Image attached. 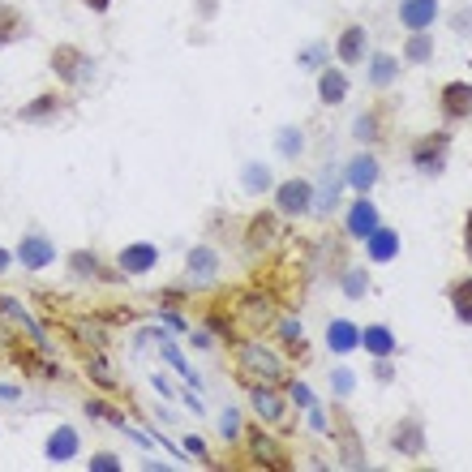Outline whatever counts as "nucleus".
<instances>
[{
	"mask_svg": "<svg viewBox=\"0 0 472 472\" xmlns=\"http://www.w3.org/2000/svg\"><path fill=\"white\" fill-rule=\"evenodd\" d=\"M232 365L240 382H284L288 378V361L279 348L262 344V339H236L232 344Z\"/></svg>",
	"mask_w": 472,
	"mask_h": 472,
	"instance_id": "nucleus-1",
	"label": "nucleus"
},
{
	"mask_svg": "<svg viewBox=\"0 0 472 472\" xmlns=\"http://www.w3.org/2000/svg\"><path fill=\"white\" fill-rule=\"evenodd\" d=\"M48 69H52V78L65 82L69 91L74 86H86V82H95V57L86 52V48H78V43H57L52 48V57H48Z\"/></svg>",
	"mask_w": 472,
	"mask_h": 472,
	"instance_id": "nucleus-2",
	"label": "nucleus"
},
{
	"mask_svg": "<svg viewBox=\"0 0 472 472\" xmlns=\"http://www.w3.org/2000/svg\"><path fill=\"white\" fill-rule=\"evenodd\" d=\"M245 455L254 459V468H275V472L293 468V455L279 442V430L271 433L267 425H245Z\"/></svg>",
	"mask_w": 472,
	"mask_h": 472,
	"instance_id": "nucleus-3",
	"label": "nucleus"
},
{
	"mask_svg": "<svg viewBox=\"0 0 472 472\" xmlns=\"http://www.w3.org/2000/svg\"><path fill=\"white\" fill-rule=\"evenodd\" d=\"M408 163H413L421 177H442L447 163H451V134H447V129L421 134V138L413 142V151H408Z\"/></svg>",
	"mask_w": 472,
	"mask_h": 472,
	"instance_id": "nucleus-4",
	"label": "nucleus"
},
{
	"mask_svg": "<svg viewBox=\"0 0 472 472\" xmlns=\"http://www.w3.org/2000/svg\"><path fill=\"white\" fill-rule=\"evenodd\" d=\"M249 408L267 430H288V395L279 382H249Z\"/></svg>",
	"mask_w": 472,
	"mask_h": 472,
	"instance_id": "nucleus-5",
	"label": "nucleus"
},
{
	"mask_svg": "<svg viewBox=\"0 0 472 472\" xmlns=\"http://www.w3.org/2000/svg\"><path fill=\"white\" fill-rule=\"evenodd\" d=\"M271 194H275L271 202H275L279 219H305L310 211H314V180H305V177L279 180Z\"/></svg>",
	"mask_w": 472,
	"mask_h": 472,
	"instance_id": "nucleus-6",
	"label": "nucleus"
},
{
	"mask_svg": "<svg viewBox=\"0 0 472 472\" xmlns=\"http://www.w3.org/2000/svg\"><path fill=\"white\" fill-rule=\"evenodd\" d=\"M232 314H236V327H245V331H271L279 318V305L271 293H240Z\"/></svg>",
	"mask_w": 472,
	"mask_h": 472,
	"instance_id": "nucleus-7",
	"label": "nucleus"
},
{
	"mask_svg": "<svg viewBox=\"0 0 472 472\" xmlns=\"http://www.w3.org/2000/svg\"><path fill=\"white\" fill-rule=\"evenodd\" d=\"M13 262L26 267V271H48L57 262V240L48 232H39V228H26L22 240L13 245Z\"/></svg>",
	"mask_w": 472,
	"mask_h": 472,
	"instance_id": "nucleus-8",
	"label": "nucleus"
},
{
	"mask_svg": "<svg viewBox=\"0 0 472 472\" xmlns=\"http://www.w3.org/2000/svg\"><path fill=\"white\" fill-rule=\"evenodd\" d=\"M331 57H335V65H344V69L353 74L356 65H365V57H370V31H365L361 22H348V26L335 35Z\"/></svg>",
	"mask_w": 472,
	"mask_h": 472,
	"instance_id": "nucleus-9",
	"label": "nucleus"
},
{
	"mask_svg": "<svg viewBox=\"0 0 472 472\" xmlns=\"http://www.w3.org/2000/svg\"><path fill=\"white\" fill-rule=\"evenodd\" d=\"M82 455V433L74 425H52L48 438H43V459L52 464V468H65V464H74Z\"/></svg>",
	"mask_w": 472,
	"mask_h": 472,
	"instance_id": "nucleus-10",
	"label": "nucleus"
},
{
	"mask_svg": "<svg viewBox=\"0 0 472 472\" xmlns=\"http://www.w3.org/2000/svg\"><path fill=\"white\" fill-rule=\"evenodd\" d=\"M391 451L404 455V459H421V455L430 451V438H425V421H421V416H404V421H395Z\"/></svg>",
	"mask_w": 472,
	"mask_h": 472,
	"instance_id": "nucleus-11",
	"label": "nucleus"
},
{
	"mask_svg": "<svg viewBox=\"0 0 472 472\" xmlns=\"http://www.w3.org/2000/svg\"><path fill=\"white\" fill-rule=\"evenodd\" d=\"M339 172H344V185H348L353 194H370L378 180H382V163H378L374 151H356Z\"/></svg>",
	"mask_w": 472,
	"mask_h": 472,
	"instance_id": "nucleus-12",
	"label": "nucleus"
},
{
	"mask_svg": "<svg viewBox=\"0 0 472 472\" xmlns=\"http://www.w3.org/2000/svg\"><path fill=\"white\" fill-rule=\"evenodd\" d=\"M378 223H382V211L374 206V197L356 194V202H348V211H344V236L348 240H365Z\"/></svg>",
	"mask_w": 472,
	"mask_h": 472,
	"instance_id": "nucleus-13",
	"label": "nucleus"
},
{
	"mask_svg": "<svg viewBox=\"0 0 472 472\" xmlns=\"http://www.w3.org/2000/svg\"><path fill=\"white\" fill-rule=\"evenodd\" d=\"M35 39V22L26 18V9L13 0H0V52L4 48H18V43Z\"/></svg>",
	"mask_w": 472,
	"mask_h": 472,
	"instance_id": "nucleus-14",
	"label": "nucleus"
},
{
	"mask_svg": "<svg viewBox=\"0 0 472 472\" xmlns=\"http://www.w3.org/2000/svg\"><path fill=\"white\" fill-rule=\"evenodd\" d=\"M65 112H69V99L60 95V91H39L35 99H26L18 108V120L22 125H52Z\"/></svg>",
	"mask_w": 472,
	"mask_h": 472,
	"instance_id": "nucleus-15",
	"label": "nucleus"
},
{
	"mask_svg": "<svg viewBox=\"0 0 472 472\" xmlns=\"http://www.w3.org/2000/svg\"><path fill=\"white\" fill-rule=\"evenodd\" d=\"M65 331H69L74 344H82V353H95V348H108L112 327L99 314H78V318H65Z\"/></svg>",
	"mask_w": 472,
	"mask_h": 472,
	"instance_id": "nucleus-16",
	"label": "nucleus"
},
{
	"mask_svg": "<svg viewBox=\"0 0 472 472\" xmlns=\"http://www.w3.org/2000/svg\"><path fill=\"white\" fill-rule=\"evenodd\" d=\"M117 267L125 271L129 279H142V275H151L159 267V245L155 240H129L125 249L117 254Z\"/></svg>",
	"mask_w": 472,
	"mask_h": 472,
	"instance_id": "nucleus-17",
	"label": "nucleus"
},
{
	"mask_svg": "<svg viewBox=\"0 0 472 472\" xmlns=\"http://www.w3.org/2000/svg\"><path fill=\"white\" fill-rule=\"evenodd\" d=\"M438 112L447 120H472V82H464V78L442 82V91H438Z\"/></svg>",
	"mask_w": 472,
	"mask_h": 472,
	"instance_id": "nucleus-18",
	"label": "nucleus"
},
{
	"mask_svg": "<svg viewBox=\"0 0 472 472\" xmlns=\"http://www.w3.org/2000/svg\"><path fill=\"white\" fill-rule=\"evenodd\" d=\"M318 103H322V108L348 103V69H344V65H322V69H318Z\"/></svg>",
	"mask_w": 472,
	"mask_h": 472,
	"instance_id": "nucleus-19",
	"label": "nucleus"
},
{
	"mask_svg": "<svg viewBox=\"0 0 472 472\" xmlns=\"http://www.w3.org/2000/svg\"><path fill=\"white\" fill-rule=\"evenodd\" d=\"M365 245V258H370V267H387L399 258V232H395L391 223H378L374 232L361 240Z\"/></svg>",
	"mask_w": 472,
	"mask_h": 472,
	"instance_id": "nucleus-20",
	"label": "nucleus"
},
{
	"mask_svg": "<svg viewBox=\"0 0 472 472\" xmlns=\"http://www.w3.org/2000/svg\"><path fill=\"white\" fill-rule=\"evenodd\" d=\"M442 13V4L438 0H399V9H395V18L404 31H430L433 22Z\"/></svg>",
	"mask_w": 472,
	"mask_h": 472,
	"instance_id": "nucleus-21",
	"label": "nucleus"
},
{
	"mask_svg": "<svg viewBox=\"0 0 472 472\" xmlns=\"http://www.w3.org/2000/svg\"><path fill=\"white\" fill-rule=\"evenodd\" d=\"M219 275V254L211 245H194L189 254H185V279L189 284H211Z\"/></svg>",
	"mask_w": 472,
	"mask_h": 472,
	"instance_id": "nucleus-22",
	"label": "nucleus"
},
{
	"mask_svg": "<svg viewBox=\"0 0 472 472\" xmlns=\"http://www.w3.org/2000/svg\"><path fill=\"white\" fill-rule=\"evenodd\" d=\"M327 348H331V356H353L361 348V327L348 318H331L327 322Z\"/></svg>",
	"mask_w": 472,
	"mask_h": 472,
	"instance_id": "nucleus-23",
	"label": "nucleus"
},
{
	"mask_svg": "<svg viewBox=\"0 0 472 472\" xmlns=\"http://www.w3.org/2000/svg\"><path fill=\"white\" fill-rule=\"evenodd\" d=\"M245 245H249V249H271V245H279V211H262V215L249 219Z\"/></svg>",
	"mask_w": 472,
	"mask_h": 472,
	"instance_id": "nucleus-24",
	"label": "nucleus"
},
{
	"mask_svg": "<svg viewBox=\"0 0 472 472\" xmlns=\"http://www.w3.org/2000/svg\"><path fill=\"white\" fill-rule=\"evenodd\" d=\"M335 442H339V468H370V459H365V447H361V433L353 430V421H348V430H331Z\"/></svg>",
	"mask_w": 472,
	"mask_h": 472,
	"instance_id": "nucleus-25",
	"label": "nucleus"
},
{
	"mask_svg": "<svg viewBox=\"0 0 472 472\" xmlns=\"http://www.w3.org/2000/svg\"><path fill=\"white\" fill-rule=\"evenodd\" d=\"M65 267H69L74 284H99L103 279V258L95 249H74V254L65 258Z\"/></svg>",
	"mask_w": 472,
	"mask_h": 472,
	"instance_id": "nucleus-26",
	"label": "nucleus"
},
{
	"mask_svg": "<svg viewBox=\"0 0 472 472\" xmlns=\"http://www.w3.org/2000/svg\"><path fill=\"white\" fill-rule=\"evenodd\" d=\"M399 65H404V60L391 57V52H370V57H365L370 86H374V91H387V86H395V82H399Z\"/></svg>",
	"mask_w": 472,
	"mask_h": 472,
	"instance_id": "nucleus-27",
	"label": "nucleus"
},
{
	"mask_svg": "<svg viewBox=\"0 0 472 472\" xmlns=\"http://www.w3.org/2000/svg\"><path fill=\"white\" fill-rule=\"evenodd\" d=\"M0 314H4V318H13V322H18L22 331H26L31 339H35V344H39L43 353H52V344H48V331H43V322H35V318L26 314V310H22V305L13 301V296H0Z\"/></svg>",
	"mask_w": 472,
	"mask_h": 472,
	"instance_id": "nucleus-28",
	"label": "nucleus"
},
{
	"mask_svg": "<svg viewBox=\"0 0 472 472\" xmlns=\"http://www.w3.org/2000/svg\"><path fill=\"white\" fill-rule=\"evenodd\" d=\"M361 348L370 356H395L399 339H395V331L387 322H370V327H361Z\"/></svg>",
	"mask_w": 472,
	"mask_h": 472,
	"instance_id": "nucleus-29",
	"label": "nucleus"
},
{
	"mask_svg": "<svg viewBox=\"0 0 472 472\" xmlns=\"http://www.w3.org/2000/svg\"><path fill=\"white\" fill-rule=\"evenodd\" d=\"M447 301H451V314L459 327H472V275H455L447 284Z\"/></svg>",
	"mask_w": 472,
	"mask_h": 472,
	"instance_id": "nucleus-30",
	"label": "nucleus"
},
{
	"mask_svg": "<svg viewBox=\"0 0 472 472\" xmlns=\"http://www.w3.org/2000/svg\"><path fill=\"white\" fill-rule=\"evenodd\" d=\"M271 331H279V348H288L293 361H310V356H305V331H301V322H296L293 314H279Z\"/></svg>",
	"mask_w": 472,
	"mask_h": 472,
	"instance_id": "nucleus-31",
	"label": "nucleus"
},
{
	"mask_svg": "<svg viewBox=\"0 0 472 472\" xmlns=\"http://www.w3.org/2000/svg\"><path fill=\"white\" fill-rule=\"evenodd\" d=\"M82 361H86V378L95 382L99 391H120V387H117V370L108 365V356H103V348H95V353H86Z\"/></svg>",
	"mask_w": 472,
	"mask_h": 472,
	"instance_id": "nucleus-32",
	"label": "nucleus"
},
{
	"mask_svg": "<svg viewBox=\"0 0 472 472\" xmlns=\"http://www.w3.org/2000/svg\"><path fill=\"white\" fill-rule=\"evenodd\" d=\"M339 185H344V172L339 168H327L322 172V180L314 185V211H335V202H339Z\"/></svg>",
	"mask_w": 472,
	"mask_h": 472,
	"instance_id": "nucleus-33",
	"label": "nucleus"
},
{
	"mask_svg": "<svg viewBox=\"0 0 472 472\" xmlns=\"http://www.w3.org/2000/svg\"><path fill=\"white\" fill-rule=\"evenodd\" d=\"M404 65H430L433 60V39H430V31H408V39H404Z\"/></svg>",
	"mask_w": 472,
	"mask_h": 472,
	"instance_id": "nucleus-34",
	"label": "nucleus"
},
{
	"mask_svg": "<svg viewBox=\"0 0 472 472\" xmlns=\"http://www.w3.org/2000/svg\"><path fill=\"white\" fill-rule=\"evenodd\" d=\"M240 185H245V194H267V189H275V177H271V168L262 159H249L240 168Z\"/></svg>",
	"mask_w": 472,
	"mask_h": 472,
	"instance_id": "nucleus-35",
	"label": "nucleus"
},
{
	"mask_svg": "<svg viewBox=\"0 0 472 472\" xmlns=\"http://www.w3.org/2000/svg\"><path fill=\"white\" fill-rule=\"evenodd\" d=\"M202 322H206V331L215 335V339H223V344H236V339H240V327H236V314H228V310H206V318H202Z\"/></svg>",
	"mask_w": 472,
	"mask_h": 472,
	"instance_id": "nucleus-36",
	"label": "nucleus"
},
{
	"mask_svg": "<svg viewBox=\"0 0 472 472\" xmlns=\"http://www.w3.org/2000/svg\"><path fill=\"white\" fill-rule=\"evenodd\" d=\"M159 356H163V361H168V365H172V370H177L180 378H185V382H189V387H197V374H194V365H189V361H185V353H180L177 344H172V339H168V335H159Z\"/></svg>",
	"mask_w": 472,
	"mask_h": 472,
	"instance_id": "nucleus-37",
	"label": "nucleus"
},
{
	"mask_svg": "<svg viewBox=\"0 0 472 472\" xmlns=\"http://www.w3.org/2000/svg\"><path fill=\"white\" fill-rule=\"evenodd\" d=\"M82 413L91 416V421H108L112 430H125V425H129V416L120 413L117 404H108V399H86V404H82Z\"/></svg>",
	"mask_w": 472,
	"mask_h": 472,
	"instance_id": "nucleus-38",
	"label": "nucleus"
},
{
	"mask_svg": "<svg viewBox=\"0 0 472 472\" xmlns=\"http://www.w3.org/2000/svg\"><path fill=\"white\" fill-rule=\"evenodd\" d=\"M275 146L284 159H301L305 155V129H301V125H279Z\"/></svg>",
	"mask_w": 472,
	"mask_h": 472,
	"instance_id": "nucleus-39",
	"label": "nucleus"
},
{
	"mask_svg": "<svg viewBox=\"0 0 472 472\" xmlns=\"http://www.w3.org/2000/svg\"><path fill=\"white\" fill-rule=\"evenodd\" d=\"M339 293L348 296V301H361V296L370 293V271H365V267H348V271L339 275Z\"/></svg>",
	"mask_w": 472,
	"mask_h": 472,
	"instance_id": "nucleus-40",
	"label": "nucleus"
},
{
	"mask_svg": "<svg viewBox=\"0 0 472 472\" xmlns=\"http://www.w3.org/2000/svg\"><path fill=\"white\" fill-rule=\"evenodd\" d=\"M353 138L361 142V146H374V142L382 138V117H378V112H361L353 125Z\"/></svg>",
	"mask_w": 472,
	"mask_h": 472,
	"instance_id": "nucleus-41",
	"label": "nucleus"
},
{
	"mask_svg": "<svg viewBox=\"0 0 472 472\" xmlns=\"http://www.w3.org/2000/svg\"><path fill=\"white\" fill-rule=\"evenodd\" d=\"M327 382H331V395H335V399H353V391H356V374L348 370V365H335Z\"/></svg>",
	"mask_w": 472,
	"mask_h": 472,
	"instance_id": "nucleus-42",
	"label": "nucleus"
},
{
	"mask_svg": "<svg viewBox=\"0 0 472 472\" xmlns=\"http://www.w3.org/2000/svg\"><path fill=\"white\" fill-rule=\"evenodd\" d=\"M279 387H284V395H288V404H296V408H310V404H314V387L301 382V378H284Z\"/></svg>",
	"mask_w": 472,
	"mask_h": 472,
	"instance_id": "nucleus-43",
	"label": "nucleus"
},
{
	"mask_svg": "<svg viewBox=\"0 0 472 472\" xmlns=\"http://www.w3.org/2000/svg\"><path fill=\"white\" fill-rule=\"evenodd\" d=\"M125 464H120L117 451H95L91 459H86V472H120Z\"/></svg>",
	"mask_w": 472,
	"mask_h": 472,
	"instance_id": "nucleus-44",
	"label": "nucleus"
},
{
	"mask_svg": "<svg viewBox=\"0 0 472 472\" xmlns=\"http://www.w3.org/2000/svg\"><path fill=\"white\" fill-rule=\"evenodd\" d=\"M301 413H305V425H310V430H314V433H331V430H335L331 421H327V408H322L318 399H314V404H310V408H301Z\"/></svg>",
	"mask_w": 472,
	"mask_h": 472,
	"instance_id": "nucleus-45",
	"label": "nucleus"
},
{
	"mask_svg": "<svg viewBox=\"0 0 472 472\" xmlns=\"http://www.w3.org/2000/svg\"><path fill=\"white\" fill-rule=\"evenodd\" d=\"M301 69H322V65H331V60H327V43H310V48H305V52H301Z\"/></svg>",
	"mask_w": 472,
	"mask_h": 472,
	"instance_id": "nucleus-46",
	"label": "nucleus"
},
{
	"mask_svg": "<svg viewBox=\"0 0 472 472\" xmlns=\"http://www.w3.org/2000/svg\"><path fill=\"white\" fill-rule=\"evenodd\" d=\"M219 433H223L228 442L240 438V413H236V408H223V416H219Z\"/></svg>",
	"mask_w": 472,
	"mask_h": 472,
	"instance_id": "nucleus-47",
	"label": "nucleus"
},
{
	"mask_svg": "<svg viewBox=\"0 0 472 472\" xmlns=\"http://www.w3.org/2000/svg\"><path fill=\"white\" fill-rule=\"evenodd\" d=\"M159 322H163L168 331H177V335H185V331H189V322H185V314H180V310H172V305H163V310H159Z\"/></svg>",
	"mask_w": 472,
	"mask_h": 472,
	"instance_id": "nucleus-48",
	"label": "nucleus"
},
{
	"mask_svg": "<svg viewBox=\"0 0 472 472\" xmlns=\"http://www.w3.org/2000/svg\"><path fill=\"white\" fill-rule=\"evenodd\" d=\"M370 370H374L378 382H395V361L391 356H370Z\"/></svg>",
	"mask_w": 472,
	"mask_h": 472,
	"instance_id": "nucleus-49",
	"label": "nucleus"
},
{
	"mask_svg": "<svg viewBox=\"0 0 472 472\" xmlns=\"http://www.w3.org/2000/svg\"><path fill=\"white\" fill-rule=\"evenodd\" d=\"M451 31L464 35V39H472V4H464L459 13H451Z\"/></svg>",
	"mask_w": 472,
	"mask_h": 472,
	"instance_id": "nucleus-50",
	"label": "nucleus"
},
{
	"mask_svg": "<svg viewBox=\"0 0 472 472\" xmlns=\"http://www.w3.org/2000/svg\"><path fill=\"white\" fill-rule=\"evenodd\" d=\"M103 322H108V327H125V322H134V310H120V305H112V310H103Z\"/></svg>",
	"mask_w": 472,
	"mask_h": 472,
	"instance_id": "nucleus-51",
	"label": "nucleus"
},
{
	"mask_svg": "<svg viewBox=\"0 0 472 472\" xmlns=\"http://www.w3.org/2000/svg\"><path fill=\"white\" fill-rule=\"evenodd\" d=\"M185 451L194 455V459H202V464H211V459H206V442H202V438H197V433H189V438H185Z\"/></svg>",
	"mask_w": 472,
	"mask_h": 472,
	"instance_id": "nucleus-52",
	"label": "nucleus"
},
{
	"mask_svg": "<svg viewBox=\"0 0 472 472\" xmlns=\"http://www.w3.org/2000/svg\"><path fill=\"white\" fill-rule=\"evenodd\" d=\"M18 399H22L18 382H0V404H18Z\"/></svg>",
	"mask_w": 472,
	"mask_h": 472,
	"instance_id": "nucleus-53",
	"label": "nucleus"
},
{
	"mask_svg": "<svg viewBox=\"0 0 472 472\" xmlns=\"http://www.w3.org/2000/svg\"><path fill=\"white\" fill-rule=\"evenodd\" d=\"M151 382H155V391L159 395H163V399H177V387H172V382H168V378H163V374H155V378H151Z\"/></svg>",
	"mask_w": 472,
	"mask_h": 472,
	"instance_id": "nucleus-54",
	"label": "nucleus"
},
{
	"mask_svg": "<svg viewBox=\"0 0 472 472\" xmlns=\"http://www.w3.org/2000/svg\"><path fill=\"white\" fill-rule=\"evenodd\" d=\"M185 293H189V288H177V284H172V288H163V296H159V301H163V305H180V301H185Z\"/></svg>",
	"mask_w": 472,
	"mask_h": 472,
	"instance_id": "nucleus-55",
	"label": "nucleus"
},
{
	"mask_svg": "<svg viewBox=\"0 0 472 472\" xmlns=\"http://www.w3.org/2000/svg\"><path fill=\"white\" fill-rule=\"evenodd\" d=\"M215 9H219V0H197V18H202V22L215 18Z\"/></svg>",
	"mask_w": 472,
	"mask_h": 472,
	"instance_id": "nucleus-56",
	"label": "nucleus"
},
{
	"mask_svg": "<svg viewBox=\"0 0 472 472\" xmlns=\"http://www.w3.org/2000/svg\"><path fill=\"white\" fill-rule=\"evenodd\" d=\"M78 4H82V9H91V13H108L117 0H78Z\"/></svg>",
	"mask_w": 472,
	"mask_h": 472,
	"instance_id": "nucleus-57",
	"label": "nucleus"
},
{
	"mask_svg": "<svg viewBox=\"0 0 472 472\" xmlns=\"http://www.w3.org/2000/svg\"><path fill=\"white\" fill-rule=\"evenodd\" d=\"M9 267H13V249H9V245H0V279L9 275Z\"/></svg>",
	"mask_w": 472,
	"mask_h": 472,
	"instance_id": "nucleus-58",
	"label": "nucleus"
},
{
	"mask_svg": "<svg viewBox=\"0 0 472 472\" xmlns=\"http://www.w3.org/2000/svg\"><path fill=\"white\" fill-rule=\"evenodd\" d=\"M464 254L472 258V211L464 215Z\"/></svg>",
	"mask_w": 472,
	"mask_h": 472,
	"instance_id": "nucleus-59",
	"label": "nucleus"
},
{
	"mask_svg": "<svg viewBox=\"0 0 472 472\" xmlns=\"http://www.w3.org/2000/svg\"><path fill=\"white\" fill-rule=\"evenodd\" d=\"M215 344V335L211 331H194V348H211Z\"/></svg>",
	"mask_w": 472,
	"mask_h": 472,
	"instance_id": "nucleus-60",
	"label": "nucleus"
}]
</instances>
